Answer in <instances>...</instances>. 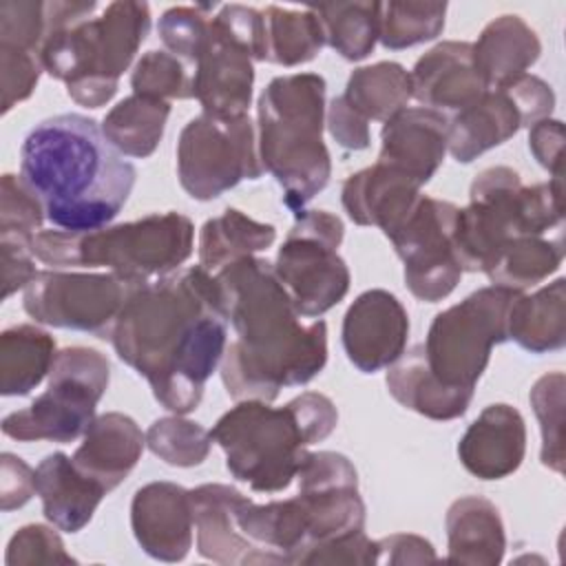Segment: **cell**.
<instances>
[{
    "mask_svg": "<svg viewBox=\"0 0 566 566\" xmlns=\"http://www.w3.org/2000/svg\"><path fill=\"white\" fill-rule=\"evenodd\" d=\"M208 4L201 7H170L161 13L159 22H157V33L164 42V46L168 49V53H172L175 57H179L184 64L195 62L208 27H210V15L206 13Z\"/></svg>",
    "mask_w": 566,
    "mask_h": 566,
    "instance_id": "obj_44",
    "label": "cell"
},
{
    "mask_svg": "<svg viewBox=\"0 0 566 566\" xmlns=\"http://www.w3.org/2000/svg\"><path fill=\"white\" fill-rule=\"evenodd\" d=\"M263 175L256 128L248 115L192 117L177 142V177L197 201H210L243 179Z\"/></svg>",
    "mask_w": 566,
    "mask_h": 566,
    "instance_id": "obj_12",
    "label": "cell"
},
{
    "mask_svg": "<svg viewBox=\"0 0 566 566\" xmlns=\"http://www.w3.org/2000/svg\"><path fill=\"white\" fill-rule=\"evenodd\" d=\"M168 115L170 102L133 93L117 102L99 126L119 155L144 159L159 146Z\"/></svg>",
    "mask_w": 566,
    "mask_h": 566,
    "instance_id": "obj_33",
    "label": "cell"
},
{
    "mask_svg": "<svg viewBox=\"0 0 566 566\" xmlns=\"http://www.w3.org/2000/svg\"><path fill=\"white\" fill-rule=\"evenodd\" d=\"M325 124L338 146L347 150H365L369 146V122L358 115L343 95L329 102L325 111Z\"/></svg>",
    "mask_w": 566,
    "mask_h": 566,
    "instance_id": "obj_50",
    "label": "cell"
},
{
    "mask_svg": "<svg viewBox=\"0 0 566 566\" xmlns=\"http://www.w3.org/2000/svg\"><path fill=\"white\" fill-rule=\"evenodd\" d=\"M296 564H376V542L365 535V531H356L332 542L307 548Z\"/></svg>",
    "mask_w": 566,
    "mask_h": 566,
    "instance_id": "obj_47",
    "label": "cell"
},
{
    "mask_svg": "<svg viewBox=\"0 0 566 566\" xmlns=\"http://www.w3.org/2000/svg\"><path fill=\"white\" fill-rule=\"evenodd\" d=\"M562 177L524 186L509 166H491L475 175L469 206L458 208L453 252L462 272H486L497 254L517 237H546L562 230Z\"/></svg>",
    "mask_w": 566,
    "mask_h": 566,
    "instance_id": "obj_7",
    "label": "cell"
},
{
    "mask_svg": "<svg viewBox=\"0 0 566 566\" xmlns=\"http://www.w3.org/2000/svg\"><path fill=\"white\" fill-rule=\"evenodd\" d=\"M458 206L422 195L400 228L387 237L402 259L409 292L424 303L447 298L460 283L462 268L453 252Z\"/></svg>",
    "mask_w": 566,
    "mask_h": 566,
    "instance_id": "obj_14",
    "label": "cell"
},
{
    "mask_svg": "<svg viewBox=\"0 0 566 566\" xmlns=\"http://www.w3.org/2000/svg\"><path fill=\"white\" fill-rule=\"evenodd\" d=\"M2 478L0 497L2 511H13L24 506L35 493V469H31L22 458L13 453H2Z\"/></svg>",
    "mask_w": 566,
    "mask_h": 566,
    "instance_id": "obj_52",
    "label": "cell"
},
{
    "mask_svg": "<svg viewBox=\"0 0 566 566\" xmlns=\"http://www.w3.org/2000/svg\"><path fill=\"white\" fill-rule=\"evenodd\" d=\"M310 9L321 20L325 44L343 60L358 62L374 51L380 27V2H332L310 4Z\"/></svg>",
    "mask_w": 566,
    "mask_h": 566,
    "instance_id": "obj_37",
    "label": "cell"
},
{
    "mask_svg": "<svg viewBox=\"0 0 566 566\" xmlns=\"http://www.w3.org/2000/svg\"><path fill=\"white\" fill-rule=\"evenodd\" d=\"M438 562V555L429 539L411 533H394L376 542V564H429Z\"/></svg>",
    "mask_w": 566,
    "mask_h": 566,
    "instance_id": "obj_51",
    "label": "cell"
},
{
    "mask_svg": "<svg viewBox=\"0 0 566 566\" xmlns=\"http://www.w3.org/2000/svg\"><path fill=\"white\" fill-rule=\"evenodd\" d=\"M345 228L327 210L294 212V226L274 261L276 276L301 316L316 318L349 292V268L338 254Z\"/></svg>",
    "mask_w": 566,
    "mask_h": 566,
    "instance_id": "obj_11",
    "label": "cell"
},
{
    "mask_svg": "<svg viewBox=\"0 0 566 566\" xmlns=\"http://www.w3.org/2000/svg\"><path fill=\"white\" fill-rule=\"evenodd\" d=\"M130 528L153 559L181 562L192 548L190 491L175 482L144 484L130 502Z\"/></svg>",
    "mask_w": 566,
    "mask_h": 566,
    "instance_id": "obj_18",
    "label": "cell"
},
{
    "mask_svg": "<svg viewBox=\"0 0 566 566\" xmlns=\"http://www.w3.org/2000/svg\"><path fill=\"white\" fill-rule=\"evenodd\" d=\"M42 62L33 53L0 49V80H2V113L24 102L42 73Z\"/></svg>",
    "mask_w": 566,
    "mask_h": 566,
    "instance_id": "obj_46",
    "label": "cell"
},
{
    "mask_svg": "<svg viewBox=\"0 0 566 566\" xmlns=\"http://www.w3.org/2000/svg\"><path fill=\"white\" fill-rule=\"evenodd\" d=\"M473 64L489 88H502L524 75L542 53L537 33L513 13L491 20L471 42Z\"/></svg>",
    "mask_w": 566,
    "mask_h": 566,
    "instance_id": "obj_28",
    "label": "cell"
},
{
    "mask_svg": "<svg viewBox=\"0 0 566 566\" xmlns=\"http://www.w3.org/2000/svg\"><path fill=\"white\" fill-rule=\"evenodd\" d=\"M520 292L486 285L436 314L422 343L429 371L447 387L475 391L491 349L509 340L506 318Z\"/></svg>",
    "mask_w": 566,
    "mask_h": 566,
    "instance_id": "obj_10",
    "label": "cell"
},
{
    "mask_svg": "<svg viewBox=\"0 0 566 566\" xmlns=\"http://www.w3.org/2000/svg\"><path fill=\"white\" fill-rule=\"evenodd\" d=\"M55 340L38 325H13L0 334V394L27 396L51 371Z\"/></svg>",
    "mask_w": 566,
    "mask_h": 566,
    "instance_id": "obj_32",
    "label": "cell"
},
{
    "mask_svg": "<svg viewBox=\"0 0 566 566\" xmlns=\"http://www.w3.org/2000/svg\"><path fill=\"white\" fill-rule=\"evenodd\" d=\"M444 15L447 2H380L378 40L391 51L429 42L442 33Z\"/></svg>",
    "mask_w": 566,
    "mask_h": 566,
    "instance_id": "obj_38",
    "label": "cell"
},
{
    "mask_svg": "<svg viewBox=\"0 0 566 566\" xmlns=\"http://www.w3.org/2000/svg\"><path fill=\"white\" fill-rule=\"evenodd\" d=\"M528 148L542 168H546L553 177H562L564 124L559 119L546 117L535 122L528 130Z\"/></svg>",
    "mask_w": 566,
    "mask_h": 566,
    "instance_id": "obj_53",
    "label": "cell"
},
{
    "mask_svg": "<svg viewBox=\"0 0 566 566\" xmlns=\"http://www.w3.org/2000/svg\"><path fill=\"white\" fill-rule=\"evenodd\" d=\"M338 424L332 398L303 391L283 407L263 400H239L210 429L226 453L234 480L259 493H279L296 478L307 447L325 440Z\"/></svg>",
    "mask_w": 566,
    "mask_h": 566,
    "instance_id": "obj_5",
    "label": "cell"
},
{
    "mask_svg": "<svg viewBox=\"0 0 566 566\" xmlns=\"http://www.w3.org/2000/svg\"><path fill=\"white\" fill-rule=\"evenodd\" d=\"M276 239L272 223H261L237 208H226L208 219L199 232V265L210 274L221 268L268 250Z\"/></svg>",
    "mask_w": 566,
    "mask_h": 566,
    "instance_id": "obj_31",
    "label": "cell"
},
{
    "mask_svg": "<svg viewBox=\"0 0 566 566\" xmlns=\"http://www.w3.org/2000/svg\"><path fill=\"white\" fill-rule=\"evenodd\" d=\"M385 382L396 402L431 420H453L464 416L475 394L442 385L424 363L422 343L402 352V356L387 367Z\"/></svg>",
    "mask_w": 566,
    "mask_h": 566,
    "instance_id": "obj_29",
    "label": "cell"
},
{
    "mask_svg": "<svg viewBox=\"0 0 566 566\" xmlns=\"http://www.w3.org/2000/svg\"><path fill=\"white\" fill-rule=\"evenodd\" d=\"M33 241H22L15 237H0V259H2V301L9 298L20 287H27L35 270Z\"/></svg>",
    "mask_w": 566,
    "mask_h": 566,
    "instance_id": "obj_49",
    "label": "cell"
},
{
    "mask_svg": "<svg viewBox=\"0 0 566 566\" xmlns=\"http://www.w3.org/2000/svg\"><path fill=\"white\" fill-rule=\"evenodd\" d=\"M296 480L298 493L294 497L307 528V546L301 555L318 544L365 531V502L358 491V473L347 455L336 451L307 453Z\"/></svg>",
    "mask_w": 566,
    "mask_h": 566,
    "instance_id": "obj_15",
    "label": "cell"
},
{
    "mask_svg": "<svg viewBox=\"0 0 566 566\" xmlns=\"http://www.w3.org/2000/svg\"><path fill=\"white\" fill-rule=\"evenodd\" d=\"M447 562L495 566L506 551L504 522L497 506L480 495L458 497L444 517Z\"/></svg>",
    "mask_w": 566,
    "mask_h": 566,
    "instance_id": "obj_26",
    "label": "cell"
},
{
    "mask_svg": "<svg viewBox=\"0 0 566 566\" xmlns=\"http://www.w3.org/2000/svg\"><path fill=\"white\" fill-rule=\"evenodd\" d=\"M420 186L396 168L376 161L349 175L340 190L347 217L358 226H376L391 237L420 199Z\"/></svg>",
    "mask_w": 566,
    "mask_h": 566,
    "instance_id": "obj_23",
    "label": "cell"
},
{
    "mask_svg": "<svg viewBox=\"0 0 566 566\" xmlns=\"http://www.w3.org/2000/svg\"><path fill=\"white\" fill-rule=\"evenodd\" d=\"M522 128V117L504 88H489L473 104L453 113L447 126V150L460 164L509 142Z\"/></svg>",
    "mask_w": 566,
    "mask_h": 566,
    "instance_id": "obj_27",
    "label": "cell"
},
{
    "mask_svg": "<svg viewBox=\"0 0 566 566\" xmlns=\"http://www.w3.org/2000/svg\"><path fill=\"white\" fill-rule=\"evenodd\" d=\"M263 20V62L296 66L316 57L325 44L318 15L305 9H283L268 4L261 9Z\"/></svg>",
    "mask_w": 566,
    "mask_h": 566,
    "instance_id": "obj_34",
    "label": "cell"
},
{
    "mask_svg": "<svg viewBox=\"0 0 566 566\" xmlns=\"http://www.w3.org/2000/svg\"><path fill=\"white\" fill-rule=\"evenodd\" d=\"M46 40V13L40 0L0 2V49L24 51L40 57Z\"/></svg>",
    "mask_w": 566,
    "mask_h": 566,
    "instance_id": "obj_43",
    "label": "cell"
},
{
    "mask_svg": "<svg viewBox=\"0 0 566 566\" xmlns=\"http://www.w3.org/2000/svg\"><path fill=\"white\" fill-rule=\"evenodd\" d=\"M340 338L349 363L358 371H380L407 349L409 314L391 292L367 290L347 307Z\"/></svg>",
    "mask_w": 566,
    "mask_h": 566,
    "instance_id": "obj_17",
    "label": "cell"
},
{
    "mask_svg": "<svg viewBox=\"0 0 566 566\" xmlns=\"http://www.w3.org/2000/svg\"><path fill=\"white\" fill-rule=\"evenodd\" d=\"M447 126L449 117L444 113L407 106L385 122L376 161L400 170L422 188L447 155Z\"/></svg>",
    "mask_w": 566,
    "mask_h": 566,
    "instance_id": "obj_20",
    "label": "cell"
},
{
    "mask_svg": "<svg viewBox=\"0 0 566 566\" xmlns=\"http://www.w3.org/2000/svg\"><path fill=\"white\" fill-rule=\"evenodd\" d=\"M564 374L551 371L535 380L528 400L542 431L539 460L555 473H564Z\"/></svg>",
    "mask_w": 566,
    "mask_h": 566,
    "instance_id": "obj_40",
    "label": "cell"
},
{
    "mask_svg": "<svg viewBox=\"0 0 566 566\" xmlns=\"http://www.w3.org/2000/svg\"><path fill=\"white\" fill-rule=\"evenodd\" d=\"M146 447L161 462L170 467H197L201 464L212 447V436L199 422L181 416H166L155 420L146 431Z\"/></svg>",
    "mask_w": 566,
    "mask_h": 566,
    "instance_id": "obj_39",
    "label": "cell"
},
{
    "mask_svg": "<svg viewBox=\"0 0 566 566\" xmlns=\"http://www.w3.org/2000/svg\"><path fill=\"white\" fill-rule=\"evenodd\" d=\"M133 93L155 99H190L192 73L190 69L168 51L144 53L130 73Z\"/></svg>",
    "mask_w": 566,
    "mask_h": 566,
    "instance_id": "obj_41",
    "label": "cell"
},
{
    "mask_svg": "<svg viewBox=\"0 0 566 566\" xmlns=\"http://www.w3.org/2000/svg\"><path fill=\"white\" fill-rule=\"evenodd\" d=\"M509 97L513 99L520 117H522V126H533L539 119L551 117L553 108H555V93L553 88L537 75H520L513 82L502 86Z\"/></svg>",
    "mask_w": 566,
    "mask_h": 566,
    "instance_id": "obj_48",
    "label": "cell"
},
{
    "mask_svg": "<svg viewBox=\"0 0 566 566\" xmlns=\"http://www.w3.org/2000/svg\"><path fill=\"white\" fill-rule=\"evenodd\" d=\"M250 49L226 24L212 15L206 40L192 62V97L203 113L214 117L248 115L254 86Z\"/></svg>",
    "mask_w": 566,
    "mask_h": 566,
    "instance_id": "obj_16",
    "label": "cell"
},
{
    "mask_svg": "<svg viewBox=\"0 0 566 566\" xmlns=\"http://www.w3.org/2000/svg\"><path fill=\"white\" fill-rule=\"evenodd\" d=\"M564 259L562 234L551 237H517L504 245L491 268L484 272L491 285L524 292L555 274Z\"/></svg>",
    "mask_w": 566,
    "mask_h": 566,
    "instance_id": "obj_36",
    "label": "cell"
},
{
    "mask_svg": "<svg viewBox=\"0 0 566 566\" xmlns=\"http://www.w3.org/2000/svg\"><path fill=\"white\" fill-rule=\"evenodd\" d=\"M509 340L531 354L562 349L566 343V279L539 287L533 294L520 292L506 318Z\"/></svg>",
    "mask_w": 566,
    "mask_h": 566,
    "instance_id": "obj_30",
    "label": "cell"
},
{
    "mask_svg": "<svg viewBox=\"0 0 566 566\" xmlns=\"http://www.w3.org/2000/svg\"><path fill=\"white\" fill-rule=\"evenodd\" d=\"M97 2H44L46 40L42 69L66 84L73 102L99 108L117 93L122 73L150 29V7L135 0L106 4L99 18H88Z\"/></svg>",
    "mask_w": 566,
    "mask_h": 566,
    "instance_id": "obj_4",
    "label": "cell"
},
{
    "mask_svg": "<svg viewBox=\"0 0 566 566\" xmlns=\"http://www.w3.org/2000/svg\"><path fill=\"white\" fill-rule=\"evenodd\" d=\"M146 283L117 272L40 270L24 287V312L42 325L108 338L119 312Z\"/></svg>",
    "mask_w": 566,
    "mask_h": 566,
    "instance_id": "obj_13",
    "label": "cell"
},
{
    "mask_svg": "<svg viewBox=\"0 0 566 566\" xmlns=\"http://www.w3.org/2000/svg\"><path fill=\"white\" fill-rule=\"evenodd\" d=\"M35 493L42 500L44 517L55 528L77 533L91 522L106 489L84 475L73 458L55 451L35 467Z\"/></svg>",
    "mask_w": 566,
    "mask_h": 566,
    "instance_id": "obj_25",
    "label": "cell"
},
{
    "mask_svg": "<svg viewBox=\"0 0 566 566\" xmlns=\"http://www.w3.org/2000/svg\"><path fill=\"white\" fill-rule=\"evenodd\" d=\"M325 80L318 73H290L270 80L256 104V146L263 170L283 188L292 212L329 184L332 159L323 142Z\"/></svg>",
    "mask_w": 566,
    "mask_h": 566,
    "instance_id": "obj_6",
    "label": "cell"
},
{
    "mask_svg": "<svg viewBox=\"0 0 566 566\" xmlns=\"http://www.w3.org/2000/svg\"><path fill=\"white\" fill-rule=\"evenodd\" d=\"M345 102L367 122H387L411 99V77L398 62H376L354 69L343 93Z\"/></svg>",
    "mask_w": 566,
    "mask_h": 566,
    "instance_id": "obj_35",
    "label": "cell"
},
{
    "mask_svg": "<svg viewBox=\"0 0 566 566\" xmlns=\"http://www.w3.org/2000/svg\"><path fill=\"white\" fill-rule=\"evenodd\" d=\"M20 177L46 219L71 232L108 226L135 186V166L86 115L64 113L35 124L20 146Z\"/></svg>",
    "mask_w": 566,
    "mask_h": 566,
    "instance_id": "obj_3",
    "label": "cell"
},
{
    "mask_svg": "<svg viewBox=\"0 0 566 566\" xmlns=\"http://www.w3.org/2000/svg\"><path fill=\"white\" fill-rule=\"evenodd\" d=\"M144 447L146 436L139 424L122 411H108L88 424L73 453V464L111 493L137 467Z\"/></svg>",
    "mask_w": 566,
    "mask_h": 566,
    "instance_id": "obj_24",
    "label": "cell"
},
{
    "mask_svg": "<svg viewBox=\"0 0 566 566\" xmlns=\"http://www.w3.org/2000/svg\"><path fill=\"white\" fill-rule=\"evenodd\" d=\"M411 97L438 113H458L489 91L473 64L471 42L447 40L418 57L411 73Z\"/></svg>",
    "mask_w": 566,
    "mask_h": 566,
    "instance_id": "obj_19",
    "label": "cell"
},
{
    "mask_svg": "<svg viewBox=\"0 0 566 566\" xmlns=\"http://www.w3.org/2000/svg\"><path fill=\"white\" fill-rule=\"evenodd\" d=\"M192 241V221L170 210L88 232L40 230L31 248L53 270L108 268L130 281L150 283L177 272L190 259Z\"/></svg>",
    "mask_w": 566,
    "mask_h": 566,
    "instance_id": "obj_8",
    "label": "cell"
},
{
    "mask_svg": "<svg viewBox=\"0 0 566 566\" xmlns=\"http://www.w3.org/2000/svg\"><path fill=\"white\" fill-rule=\"evenodd\" d=\"M226 323L214 274L192 265L142 285L108 340L119 360L148 380L164 409L186 416L199 407L206 380L221 365Z\"/></svg>",
    "mask_w": 566,
    "mask_h": 566,
    "instance_id": "obj_1",
    "label": "cell"
},
{
    "mask_svg": "<svg viewBox=\"0 0 566 566\" xmlns=\"http://www.w3.org/2000/svg\"><path fill=\"white\" fill-rule=\"evenodd\" d=\"M108 358L93 347H64L49 371V387L24 409L2 418V433L18 442H73L95 420L108 389Z\"/></svg>",
    "mask_w": 566,
    "mask_h": 566,
    "instance_id": "obj_9",
    "label": "cell"
},
{
    "mask_svg": "<svg viewBox=\"0 0 566 566\" xmlns=\"http://www.w3.org/2000/svg\"><path fill=\"white\" fill-rule=\"evenodd\" d=\"M526 453V424L522 413L493 402L467 427L458 442L462 467L480 480H502L520 469Z\"/></svg>",
    "mask_w": 566,
    "mask_h": 566,
    "instance_id": "obj_22",
    "label": "cell"
},
{
    "mask_svg": "<svg viewBox=\"0 0 566 566\" xmlns=\"http://www.w3.org/2000/svg\"><path fill=\"white\" fill-rule=\"evenodd\" d=\"M226 321L234 340L221 358V380L230 398L272 402L281 389L307 385L327 363V325L301 314L261 256L239 259L214 272Z\"/></svg>",
    "mask_w": 566,
    "mask_h": 566,
    "instance_id": "obj_2",
    "label": "cell"
},
{
    "mask_svg": "<svg viewBox=\"0 0 566 566\" xmlns=\"http://www.w3.org/2000/svg\"><path fill=\"white\" fill-rule=\"evenodd\" d=\"M248 495L230 484H199L190 489L197 551L201 557L226 566L268 564L265 555L243 535L237 511Z\"/></svg>",
    "mask_w": 566,
    "mask_h": 566,
    "instance_id": "obj_21",
    "label": "cell"
},
{
    "mask_svg": "<svg viewBox=\"0 0 566 566\" xmlns=\"http://www.w3.org/2000/svg\"><path fill=\"white\" fill-rule=\"evenodd\" d=\"M46 214L35 192L22 177L4 172L0 186V237L33 241Z\"/></svg>",
    "mask_w": 566,
    "mask_h": 566,
    "instance_id": "obj_42",
    "label": "cell"
},
{
    "mask_svg": "<svg viewBox=\"0 0 566 566\" xmlns=\"http://www.w3.org/2000/svg\"><path fill=\"white\" fill-rule=\"evenodd\" d=\"M7 566H33V564H77L64 548L62 537L44 524H27L18 528L4 555Z\"/></svg>",
    "mask_w": 566,
    "mask_h": 566,
    "instance_id": "obj_45",
    "label": "cell"
}]
</instances>
